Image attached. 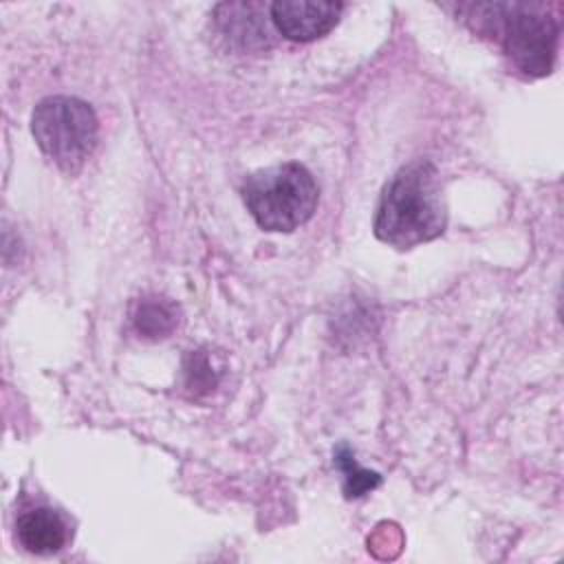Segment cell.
<instances>
[{
	"label": "cell",
	"mask_w": 564,
	"mask_h": 564,
	"mask_svg": "<svg viewBox=\"0 0 564 564\" xmlns=\"http://www.w3.org/2000/svg\"><path fill=\"white\" fill-rule=\"evenodd\" d=\"M447 209L438 170L423 159L403 165L383 187L375 236L397 249H412L445 231Z\"/></svg>",
	"instance_id": "cell-1"
},
{
	"label": "cell",
	"mask_w": 564,
	"mask_h": 564,
	"mask_svg": "<svg viewBox=\"0 0 564 564\" xmlns=\"http://www.w3.org/2000/svg\"><path fill=\"white\" fill-rule=\"evenodd\" d=\"M469 18H476L480 31L489 33L527 75L542 77L553 68L560 26L542 4L494 2L469 4Z\"/></svg>",
	"instance_id": "cell-2"
},
{
	"label": "cell",
	"mask_w": 564,
	"mask_h": 564,
	"mask_svg": "<svg viewBox=\"0 0 564 564\" xmlns=\"http://www.w3.org/2000/svg\"><path fill=\"white\" fill-rule=\"evenodd\" d=\"M319 198L313 174L300 163L258 170L242 183V200L267 231L289 234L311 220Z\"/></svg>",
	"instance_id": "cell-3"
},
{
	"label": "cell",
	"mask_w": 564,
	"mask_h": 564,
	"mask_svg": "<svg viewBox=\"0 0 564 564\" xmlns=\"http://www.w3.org/2000/svg\"><path fill=\"white\" fill-rule=\"evenodd\" d=\"M31 130L40 150L66 174H77L97 145L99 123L90 104L55 95L37 101Z\"/></svg>",
	"instance_id": "cell-4"
},
{
	"label": "cell",
	"mask_w": 564,
	"mask_h": 564,
	"mask_svg": "<svg viewBox=\"0 0 564 564\" xmlns=\"http://www.w3.org/2000/svg\"><path fill=\"white\" fill-rule=\"evenodd\" d=\"M341 11L344 4L333 0H278L271 4V22L293 42H313L339 22Z\"/></svg>",
	"instance_id": "cell-5"
},
{
	"label": "cell",
	"mask_w": 564,
	"mask_h": 564,
	"mask_svg": "<svg viewBox=\"0 0 564 564\" xmlns=\"http://www.w3.org/2000/svg\"><path fill=\"white\" fill-rule=\"evenodd\" d=\"M15 531H18L20 544L26 551L37 555L57 553L68 540V529L62 516L48 507H40L22 513L18 518Z\"/></svg>",
	"instance_id": "cell-6"
},
{
	"label": "cell",
	"mask_w": 564,
	"mask_h": 564,
	"mask_svg": "<svg viewBox=\"0 0 564 564\" xmlns=\"http://www.w3.org/2000/svg\"><path fill=\"white\" fill-rule=\"evenodd\" d=\"M176 306L163 297H143L132 313V324L137 333L145 339L167 337L176 328Z\"/></svg>",
	"instance_id": "cell-7"
},
{
	"label": "cell",
	"mask_w": 564,
	"mask_h": 564,
	"mask_svg": "<svg viewBox=\"0 0 564 564\" xmlns=\"http://www.w3.org/2000/svg\"><path fill=\"white\" fill-rule=\"evenodd\" d=\"M256 11L258 7L256 4H220L218 7V24H220V31L240 42V44H251V42H262L267 40V29H262L260 24H256Z\"/></svg>",
	"instance_id": "cell-8"
},
{
	"label": "cell",
	"mask_w": 564,
	"mask_h": 564,
	"mask_svg": "<svg viewBox=\"0 0 564 564\" xmlns=\"http://www.w3.org/2000/svg\"><path fill=\"white\" fill-rule=\"evenodd\" d=\"M335 465L344 471V494H346V498H359V496L372 491L381 482V476L377 471L364 469L355 463V458H352V454L346 445H341L335 452Z\"/></svg>",
	"instance_id": "cell-9"
},
{
	"label": "cell",
	"mask_w": 564,
	"mask_h": 564,
	"mask_svg": "<svg viewBox=\"0 0 564 564\" xmlns=\"http://www.w3.org/2000/svg\"><path fill=\"white\" fill-rule=\"evenodd\" d=\"M183 375H185V388L192 390L194 394L212 392L218 383V370L207 350H196V352L192 350L185 357Z\"/></svg>",
	"instance_id": "cell-10"
}]
</instances>
